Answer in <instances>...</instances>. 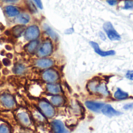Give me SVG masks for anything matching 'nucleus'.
I'll list each match as a JSON object with an SVG mask.
<instances>
[{"label":"nucleus","instance_id":"obj_1","mask_svg":"<svg viewBox=\"0 0 133 133\" xmlns=\"http://www.w3.org/2000/svg\"><path fill=\"white\" fill-rule=\"evenodd\" d=\"M37 108L40 110V111L44 115V117L47 119H51L56 115L55 108L48 100L45 99L40 100L37 104Z\"/></svg>","mask_w":133,"mask_h":133},{"label":"nucleus","instance_id":"obj_2","mask_svg":"<svg viewBox=\"0 0 133 133\" xmlns=\"http://www.w3.org/2000/svg\"><path fill=\"white\" fill-rule=\"evenodd\" d=\"M16 118L18 122L23 127L31 129L34 126L33 119L30 113L24 108H19L16 112Z\"/></svg>","mask_w":133,"mask_h":133},{"label":"nucleus","instance_id":"obj_3","mask_svg":"<svg viewBox=\"0 0 133 133\" xmlns=\"http://www.w3.org/2000/svg\"><path fill=\"white\" fill-rule=\"evenodd\" d=\"M54 50L55 45L53 41L50 39H47L40 44V46L36 53L39 58H46L50 57L53 54Z\"/></svg>","mask_w":133,"mask_h":133},{"label":"nucleus","instance_id":"obj_4","mask_svg":"<svg viewBox=\"0 0 133 133\" xmlns=\"http://www.w3.org/2000/svg\"><path fill=\"white\" fill-rule=\"evenodd\" d=\"M41 78L46 83H58L61 79V74L58 69L53 67L44 70L41 73Z\"/></svg>","mask_w":133,"mask_h":133},{"label":"nucleus","instance_id":"obj_5","mask_svg":"<svg viewBox=\"0 0 133 133\" xmlns=\"http://www.w3.org/2000/svg\"><path fill=\"white\" fill-rule=\"evenodd\" d=\"M103 30L106 34L108 39L111 41H120L122 37L115 28L112 23L107 21L103 24Z\"/></svg>","mask_w":133,"mask_h":133},{"label":"nucleus","instance_id":"obj_6","mask_svg":"<svg viewBox=\"0 0 133 133\" xmlns=\"http://www.w3.org/2000/svg\"><path fill=\"white\" fill-rule=\"evenodd\" d=\"M24 37L26 41H34L39 38L41 35V30L40 27L37 25H30L27 27H26V30L24 31Z\"/></svg>","mask_w":133,"mask_h":133},{"label":"nucleus","instance_id":"obj_7","mask_svg":"<svg viewBox=\"0 0 133 133\" xmlns=\"http://www.w3.org/2000/svg\"><path fill=\"white\" fill-rule=\"evenodd\" d=\"M0 104L3 108L8 110H12L16 107L14 97L9 94H3L0 96Z\"/></svg>","mask_w":133,"mask_h":133},{"label":"nucleus","instance_id":"obj_8","mask_svg":"<svg viewBox=\"0 0 133 133\" xmlns=\"http://www.w3.org/2000/svg\"><path fill=\"white\" fill-rule=\"evenodd\" d=\"M90 45L93 48L94 51L102 58H107L115 55L116 52L115 50H103L101 48L99 44L96 41H90Z\"/></svg>","mask_w":133,"mask_h":133},{"label":"nucleus","instance_id":"obj_9","mask_svg":"<svg viewBox=\"0 0 133 133\" xmlns=\"http://www.w3.org/2000/svg\"><path fill=\"white\" fill-rule=\"evenodd\" d=\"M35 66L41 70H45L50 68H53L55 65V62L53 58L46 57V58H40L35 61Z\"/></svg>","mask_w":133,"mask_h":133},{"label":"nucleus","instance_id":"obj_10","mask_svg":"<svg viewBox=\"0 0 133 133\" xmlns=\"http://www.w3.org/2000/svg\"><path fill=\"white\" fill-rule=\"evenodd\" d=\"M101 80V78L98 76H94L91 79H90L86 84V90L88 92L89 94L93 96H97V90L98 85Z\"/></svg>","mask_w":133,"mask_h":133},{"label":"nucleus","instance_id":"obj_11","mask_svg":"<svg viewBox=\"0 0 133 133\" xmlns=\"http://www.w3.org/2000/svg\"><path fill=\"white\" fill-rule=\"evenodd\" d=\"M51 129L53 133H71L64 122L59 119H54L51 122Z\"/></svg>","mask_w":133,"mask_h":133},{"label":"nucleus","instance_id":"obj_12","mask_svg":"<svg viewBox=\"0 0 133 133\" xmlns=\"http://www.w3.org/2000/svg\"><path fill=\"white\" fill-rule=\"evenodd\" d=\"M104 104L105 103L102 101H92V100H87L84 102L85 107L90 111H93L95 113L101 112Z\"/></svg>","mask_w":133,"mask_h":133},{"label":"nucleus","instance_id":"obj_13","mask_svg":"<svg viewBox=\"0 0 133 133\" xmlns=\"http://www.w3.org/2000/svg\"><path fill=\"white\" fill-rule=\"evenodd\" d=\"M97 96H98L101 98H108V97H111V93L108 89V83L105 80H104L102 79H101V80L98 85V87H97Z\"/></svg>","mask_w":133,"mask_h":133},{"label":"nucleus","instance_id":"obj_14","mask_svg":"<svg viewBox=\"0 0 133 133\" xmlns=\"http://www.w3.org/2000/svg\"><path fill=\"white\" fill-rule=\"evenodd\" d=\"M46 92L50 95H57V94H62L63 90L62 85L58 83H46L45 86Z\"/></svg>","mask_w":133,"mask_h":133},{"label":"nucleus","instance_id":"obj_15","mask_svg":"<svg viewBox=\"0 0 133 133\" xmlns=\"http://www.w3.org/2000/svg\"><path fill=\"white\" fill-rule=\"evenodd\" d=\"M3 11L6 16L9 18H16L20 12V9L15 5H6L3 8Z\"/></svg>","mask_w":133,"mask_h":133},{"label":"nucleus","instance_id":"obj_16","mask_svg":"<svg viewBox=\"0 0 133 133\" xmlns=\"http://www.w3.org/2000/svg\"><path fill=\"white\" fill-rule=\"evenodd\" d=\"M48 101L55 108H61L66 103V99L63 94L51 95Z\"/></svg>","mask_w":133,"mask_h":133},{"label":"nucleus","instance_id":"obj_17","mask_svg":"<svg viewBox=\"0 0 133 133\" xmlns=\"http://www.w3.org/2000/svg\"><path fill=\"white\" fill-rule=\"evenodd\" d=\"M101 112L105 115V116H108L109 118H111V117H116V116H119L122 115V113L118 111H117L116 109H115L111 104H104V105L103 106Z\"/></svg>","mask_w":133,"mask_h":133},{"label":"nucleus","instance_id":"obj_18","mask_svg":"<svg viewBox=\"0 0 133 133\" xmlns=\"http://www.w3.org/2000/svg\"><path fill=\"white\" fill-rule=\"evenodd\" d=\"M112 97L115 101H125V100L129 99L130 98V95H129V94L128 92L124 91L121 88L118 87L115 90V91L114 92V94H112Z\"/></svg>","mask_w":133,"mask_h":133},{"label":"nucleus","instance_id":"obj_19","mask_svg":"<svg viewBox=\"0 0 133 133\" xmlns=\"http://www.w3.org/2000/svg\"><path fill=\"white\" fill-rule=\"evenodd\" d=\"M30 15L26 12H20L15 19L14 21L16 24H20V25H26L30 23Z\"/></svg>","mask_w":133,"mask_h":133},{"label":"nucleus","instance_id":"obj_20","mask_svg":"<svg viewBox=\"0 0 133 133\" xmlns=\"http://www.w3.org/2000/svg\"><path fill=\"white\" fill-rule=\"evenodd\" d=\"M44 33L47 34V36L48 37V39L51 40L53 42L54 41H55V42L58 41V35L57 34V33L51 26H49L47 24H44Z\"/></svg>","mask_w":133,"mask_h":133},{"label":"nucleus","instance_id":"obj_21","mask_svg":"<svg viewBox=\"0 0 133 133\" xmlns=\"http://www.w3.org/2000/svg\"><path fill=\"white\" fill-rule=\"evenodd\" d=\"M39 46H40V41H38V39L30 41L26 47V51L29 54H34V53L37 52Z\"/></svg>","mask_w":133,"mask_h":133},{"label":"nucleus","instance_id":"obj_22","mask_svg":"<svg viewBox=\"0 0 133 133\" xmlns=\"http://www.w3.org/2000/svg\"><path fill=\"white\" fill-rule=\"evenodd\" d=\"M32 117L34 118V120L37 121V122L40 123H44L47 120V118L44 117V115L40 111V110L37 108H35L34 111H32Z\"/></svg>","mask_w":133,"mask_h":133},{"label":"nucleus","instance_id":"obj_23","mask_svg":"<svg viewBox=\"0 0 133 133\" xmlns=\"http://www.w3.org/2000/svg\"><path fill=\"white\" fill-rule=\"evenodd\" d=\"M26 30V26L24 25H20V24H16L15 26L12 27V34L16 37H20L22 34H24V31Z\"/></svg>","mask_w":133,"mask_h":133},{"label":"nucleus","instance_id":"obj_24","mask_svg":"<svg viewBox=\"0 0 133 133\" xmlns=\"http://www.w3.org/2000/svg\"><path fill=\"white\" fill-rule=\"evenodd\" d=\"M26 69V66L20 63L16 64L13 67V72L16 75H23V73H25Z\"/></svg>","mask_w":133,"mask_h":133},{"label":"nucleus","instance_id":"obj_25","mask_svg":"<svg viewBox=\"0 0 133 133\" xmlns=\"http://www.w3.org/2000/svg\"><path fill=\"white\" fill-rule=\"evenodd\" d=\"M122 2V9L124 10H132L133 0H121Z\"/></svg>","mask_w":133,"mask_h":133},{"label":"nucleus","instance_id":"obj_26","mask_svg":"<svg viewBox=\"0 0 133 133\" xmlns=\"http://www.w3.org/2000/svg\"><path fill=\"white\" fill-rule=\"evenodd\" d=\"M26 6L28 8V10L30 11V12H31V13L37 12V7L32 0H26Z\"/></svg>","mask_w":133,"mask_h":133},{"label":"nucleus","instance_id":"obj_27","mask_svg":"<svg viewBox=\"0 0 133 133\" xmlns=\"http://www.w3.org/2000/svg\"><path fill=\"white\" fill-rule=\"evenodd\" d=\"M0 133H11L10 127L6 123L0 122Z\"/></svg>","mask_w":133,"mask_h":133},{"label":"nucleus","instance_id":"obj_28","mask_svg":"<svg viewBox=\"0 0 133 133\" xmlns=\"http://www.w3.org/2000/svg\"><path fill=\"white\" fill-rule=\"evenodd\" d=\"M125 76L127 79H129L130 81H133V70L132 69L127 70L125 74Z\"/></svg>","mask_w":133,"mask_h":133},{"label":"nucleus","instance_id":"obj_29","mask_svg":"<svg viewBox=\"0 0 133 133\" xmlns=\"http://www.w3.org/2000/svg\"><path fill=\"white\" fill-rule=\"evenodd\" d=\"M121 0H106V2L111 6H116L120 3Z\"/></svg>","mask_w":133,"mask_h":133},{"label":"nucleus","instance_id":"obj_30","mask_svg":"<svg viewBox=\"0 0 133 133\" xmlns=\"http://www.w3.org/2000/svg\"><path fill=\"white\" fill-rule=\"evenodd\" d=\"M1 2L7 5H15L17 4L19 0H1Z\"/></svg>","mask_w":133,"mask_h":133},{"label":"nucleus","instance_id":"obj_31","mask_svg":"<svg viewBox=\"0 0 133 133\" xmlns=\"http://www.w3.org/2000/svg\"><path fill=\"white\" fill-rule=\"evenodd\" d=\"M98 36H99V38H100L101 41H106L107 39H108V37H107V36H106V34L104 32V30H103V31H101V30L99 31Z\"/></svg>","mask_w":133,"mask_h":133},{"label":"nucleus","instance_id":"obj_32","mask_svg":"<svg viewBox=\"0 0 133 133\" xmlns=\"http://www.w3.org/2000/svg\"><path fill=\"white\" fill-rule=\"evenodd\" d=\"M34 4L37 5V8H39L40 9H43V4H42V1L41 0H32Z\"/></svg>","mask_w":133,"mask_h":133},{"label":"nucleus","instance_id":"obj_33","mask_svg":"<svg viewBox=\"0 0 133 133\" xmlns=\"http://www.w3.org/2000/svg\"><path fill=\"white\" fill-rule=\"evenodd\" d=\"M133 108V103H128L124 105L123 109L125 111H129V110H132Z\"/></svg>","mask_w":133,"mask_h":133},{"label":"nucleus","instance_id":"obj_34","mask_svg":"<svg viewBox=\"0 0 133 133\" xmlns=\"http://www.w3.org/2000/svg\"><path fill=\"white\" fill-rule=\"evenodd\" d=\"M74 28L73 27H70V28H68L67 30H65V33L66 34H72L73 33H74Z\"/></svg>","mask_w":133,"mask_h":133},{"label":"nucleus","instance_id":"obj_35","mask_svg":"<svg viewBox=\"0 0 133 133\" xmlns=\"http://www.w3.org/2000/svg\"><path fill=\"white\" fill-rule=\"evenodd\" d=\"M3 62H4V63H7V65H9L10 64V61H9V60H8V59H6V58L3 60Z\"/></svg>","mask_w":133,"mask_h":133}]
</instances>
